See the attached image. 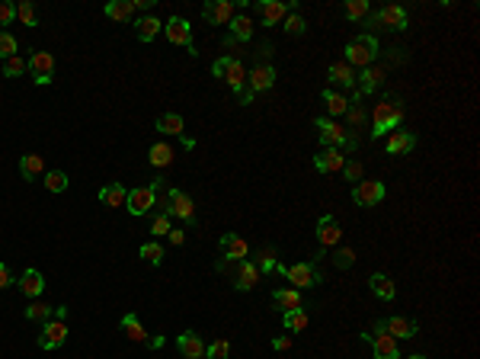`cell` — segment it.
<instances>
[{
	"label": "cell",
	"mask_w": 480,
	"mask_h": 359,
	"mask_svg": "<svg viewBox=\"0 0 480 359\" xmlns=\"http://www.w3.org/2000/svg\"><path fill=\"white\" fill-rule=\"evenodd\" d=\"M407 119V106L401 97H384L375 106V116H372V138H381V135H391L397 125Z\"/></svg>",
	"instance_id": "obj_1"
},
{
	"label": "cell",
	"mask_w": 480,
	"mask_h": 359,
	"mask_svg": "<svg viewBox=\"0 0 480 359\" xmlns=\"http://www.w3.org/2000/svg\"><path fill=\"white\" fill-rule=\"evenodd\" d=\"M314 129H317V135H320L323 148H336V151H346V154L358 151V138L352 131H346V125H340L336 119L320 116V119H314Z\"/></svg>",
	"instance_id": "obj_2"
},
{
	"label": "cell",
	"mask_w": 480,
	"mask_h": 359,
	"mask_svg": "<svg viewBox=\"0 0 480 359\" xmlns=\"http://www.w3.org/2000/svg\"><path fill=\"white\" fill-rule=\"evenodd\" d=\"M160 212H166L170 219H180L183 225H189V228H199V219H195V205H192L189 193H183V190H176V186H166V199L157 202Z\"/></svg>",
	"instance_id": "obj_3"
},
{
	"label": "cell",
	"mask_w": 480,
	"mask_h": 359,
	"mask_svg": "<svg viewBox=\"0 0 480 359\" xmlns=\"http://www.w3.org/2000/svg\"><path fill=\"white\" fill-rule=\"evenodd\" d=\"M343 52H346V64H349V68L358 74V71H365L368 64H375V58H378V39L372 33L358 35V39H352V42L343 48Z\"/></svg>",
	"instance_id": "obj_4"
},
{
	"label": "cell",
	"mask_w": 480,
	"mask_h": 359,
	"mask_svg": "<svg viewBox=\"0 0 480 359\" xmlns=\"http://www.w3.org/2000/svg\"><path fill=\"white\" fill-rule=\"evenodd\" d=\"M160 190H164V176H154V183H148V186H135V190H128V199H125L128 212L135 215V219L148 215V212L157 205Z\"/></svg>",
	"instance_id": "obj_5"
},
{
	"label": "cell",
	"mask_w": 480,
	"mask_h": 359,
	"mask_svg": "<svg viewBox=\"0 0 480 359\" xmlns=\"http://www.w3.org/2000/svg\"><path fill=\"white\" fill-rule=\"evenodd\" d=\"M276 273H282L288 282H291V289H314V286H320L323 282V273L317 270V263H291V266H285V263H279L276 266Z\"/></svg>",
	"instance_id": "obj_6"
},
{
	"label": "cell",
	"mask_w": 480,
	"mask_h": 359,
	"mask_svg": "<svg viewBox=\"0 0 480 359\" xmlns=\"http://www.w3.org/2000/svg\"><path fill=\"white\" fill-rule=\"evenodd\" d=\"M211 74L215 77H221L231 87V93H244V87H247V68H244V62L240 58H231V55H224V58H218V62L211 64Z\"/></svg>",
	"instance_id": "obj_7"
},
{
	"label": "cell",
	"mask_w": 480,
	"mask_h": 359,
	"mask_svg": "<svg viewBox=\"0 0 480 359\" xmlns=\"http://www.w3.org/2000/svg\"><path fill=\"white\" fill-rule=\"evenodd\" d=\"M64 317H68V308L58 305L52 321L42 324V333H39V347H42V350H58V347H64V340H68V324H64Z\"/></svg>",
	"instance_id": "obj_8"
},
{
	"label": "cell",
	"mask_w": 480,
	"mask_h": 359,
	"mask_svg": "<svg viewBox=\"0 0 480 359\" xmlns=\"http://www.w3.org/2000/svg\"><path fill=\"white\" fill-rule=\"evenodd\" d=\"M368 26H372V29H391V33H403V29H410V13H407L401 3H387V7H381L378 13L368 17Z\"/></svg>",
	"instance_id": "obj_9"
},
{
	"label": "cell",
	"mask_w": 480,
	"mask_h": 359,
	"mask_svg": "<svg viewBox=\"0 0 480 359\" xmlns=\"http://www.w3.org/2000/svg\"><path fill=\"white\" fill-rule=\"evenodd\" d=\"M256 13H260L262 26H279L288 13H298L295 0H256Z\"/></svg>",
	"instance_id": "obj_10"
},
{
	"label": "cell",
	"mask_w": 480,
	"mask_h": 359,
	"mask_svg": "<svg viewBox=\"0 0 480 359\" xmlns=\"http://www.w3.org/2000/svg\"><path fill=\"white\" fill-rule=\"evenodd\" d=\"M384 196H387V190H384L381 180H358V183L352 186V202L362 205V209H375V205H381Z\"/></svg>",
	"instance_id": "obj_11"
},
{
	"label": "cell",
	"mask_w": 480,
	"mask_h": 359,
	"mask_svg": "<svg viewBox=\"0 0 480 359\" xmlns=\"http://www.w3.org/2000/svg\"><path fill=\"white\" fill-rule=\"evenodd\" d=\"M375 331H381V333H391L394 340H410V337H416L419 324H416V321H413V317L391 315V317H381V321H375Z\"/></svg>",
	"instance_id": "obj_12"
},
{
	"label": "cell",
	"mask_w": 480,
	"mask_h": 359,
	"mask_svg": "<svg viewBox=\"0 0 480 359\" xmlns=\"http://www.w3.org/2000/svg\"><path fill=\"white\" fill-rule=\"evenodd\" d=\"M164 33H166V39H170V45H183L186 52L195 58V42H192V26H189V19H183V17H170L164 23Z\"/></svg>",
	"instance_id": "obj_13"
},
{
	"label": "cell",
	"mask_w": 480,
	"mask_h": 359,
	"mask_svg": "<svg viewBox=\"0 0 480 359\" xmlns=\"http://www.w3.org/2000/svg\"><path fill=\"white\" fill-rule=\"evenodd\" d=\"M26 71L39 87H45V84H52L55 80V58L48 52H32L26 58Z\"/></svg>",
	"instance_id": "obj_14"
},
{
	"label": "cell",
	"mask_w": 480,
	"mask_h": 359,
	"mask_svg": "<svg viewBox=\"0 0 480 359\" xmlns=\"http://www.w3.org/2000/svg\"><path fill=\"white\" fill-rule=\"evenodd\" d=\"M362 340L372 347V353H375V359H401V347H397V340H394L391 333H358Z\"/></svg>",
	"instance_id": "obj_15"
},
{
	"label": "cell",
	"mask_w": 480,
	"mask_h": 359,
	"mask_svg": "<svg viewBox=\"0 0 480 359\" xmlns=\"http://www.w3.org/2000/svg\"><path fill=\"white\" fill-rule=\"evenodd\" d=\"M384 77H387V68H384V64H368L365 71L356 74V90L362 97H368V93H375V90L384 87Z\"/></svg>",
	"instance_id": "obj_16"
},
{
	"label": "cell",
	"mask_w": 480,
	"mask_h": 359,
	"mask_svg": "<svg viewBox=\"0 0 480 359\" xmlns=\"http://www.w3.org/2000/svg\"><path fill=\"white\" fill-rule=\"evenodd\" d=\"M234 13L237 10L231 0H205V7H202V19L211 26H227L234 19Z\"/></svg>",
	"instance_id": "obj_17"
},
{
	"label": "cell",
	"mask_w": 480,
	"mask_h": 359,
	"mask_svg": "<svg viewBox=\"0 0 480 359\" xmlns=\"http://www.w3.org/2000/svg\"><path fill=\"white\" fill-rule=\"evenodd\" d=\"M218 247H221V260L224 263H240V260H250V244H247L244 237L240 234H234V231H231V234H224L218 241Z\"/></svg>",
	"instance_id": "obj_18"
},
{
	"label": "cell",
	"mask_w": 480,
	"mask_h": 359,
	"mask_svg": "<svg viewBox=\"0 0 480 359\" xmlns=\"http://www.w3.org/2000/svg\"><path fill=\"white\" fill-rule=\"evenodd\" d=\"M272 84H276V68H272L269 62H262V64H256L253 71H247V90L250 93H262V90H269Z\"/></svg>",
	"instance_id": "obj_19"
},
{
	"label": "cell",
	"mask_w": 480,
	"mask_h": 359,
	"mask_svg": "<svg viewBox=\"0 0 480 359\" xmlns=\"http://www.w3.org/2000/svg\"><path fill=\"white\" fill-rule=\"evenodd\" d=\"M256 282H260V270H256L253 260L234 263V289L237 292H250Z\"/></svg>",
	"instance_id": "obj_20"
},
{
	"label": "cell",
	"mask_w": 480,
	"mask_h": 359,
	"mask_svg": "<svg viewBox=\"0 0 480 359\" xmlns=\"http://www.w3.org/2000/svg\"><path fill=\"white\" fill-rule=\"evenodd\" d=\"M340 237H343L340 221L333 219V215H320V221H317V241H320L323 250L336 247V244H340Z\"/></svg>",
	"instance_id": "obj_21"
},
{
	"label": "cell",
	"mask_w": 480,
	"mask_h": 359,
	"mask_svg": "<svg viewBox=\"0 0 480 359\" xmlns=\"http://www.w3.org/2000/svg\"><path fill=\"white\" fill-rule=\"evenodd\" d=\"M416 148V135L407 129H394L391 135H387V154H394V158H401V154H410V151Z\"/></svg>",
	"instance_id": "obj_22"
},
{
	"label": "cell",
	"mask_w": 480,
	"mask_h": 359,
	"mask_svg": "<svg viewBox=\"0 0 480 359\" xmlns=\"http://www.w3.org/2000/svg\"><path fill=\"white\" fill-rule=\"evenodd\" d=\"M346 164V154L336 148H320V154H314V167L317 174H336Z\"/></svg>",
	"instance_id": "obj_23"
},
{
	"label": "cell",
	"mask_w": 480,
	"mask_h": 359,
	"mask_svg": "<svg viewBox=\"0 0 480 359\" xmlns=\"http://www.w3.org/2000/svg\"><path fill=\"white\" fill-rule=\"evenodd\" d=\"M176 347H180V353H183L186 359H202L205 356V340H202L195 331L180 333V337H176Z\"/></svg>",
	"instance_id": "obj_24"
},
{
	"label": "cell",
	"mask_w": 480,
	"mask_h": 359,
	"mask_svg": "<svg viewBox=\"0 0 480 359\" xmlns=\"http://www.w3.org/2000/svg\"><path fill=\"white\" fill-rule=\"evenodd\" d=\"M272 305H276L279 315H285V311H298V308H305V298H301V292H298V289H276V292H272Z\"/></svg>",
	"instance_id": "obj_25"
},
{
	"label": "cell",
	"mask_w": 480,
	"mask_h": 359,
	"mask_svg": "<svg viewBox=\"0 0 480 359\" xmlns=\"http://www.w3.org/2000/svg\"><path fill=\"white\" fill-rule=\"evenodd\" d=\"M96 199L103 202L106 209H122L125 199H128V190H125L122 183H106V186H99Z\"/></svg>",
	"instance_id": "obj_26"
},
{
	"label": "cell",
	"mask_w": 480,
	"mask_h": 359,
	"mask_svg": "<svg viewBox=\"0 0 480 359\" xmlns=\"http://www.w3.org/2000/svg\"><path fill=\"white\" fill-rule=\"evenodd\" d=\"M17 289L23 292L26 298H39L45 292V276L39 270H26L23 276L17 279Z\"/></svg>",
	"instance_id": "obj_27"
},
{
	"label": "cell",
	"mask_w": 480,
	"mask_h": 359,
	"mask_svg": "<svg viewBox=\"0 0 480 359\" xmlns=\"http://www.w3.org/2000/svg\"><path fill=\"white\" fill-rule=\"evenodd\" d=\"M19 176H23L26 183H35L39 176H45L42 154H23V158H19Z\"/></svg>",
	"instance_id": "obj_28"
},
{
	"label": "cell",
	"mask_w": 480,
	"mask_h": 359,
	"mask_svg": "<svg viewBox=\"0 0 480 359\" xmlns=\"http://www.w3.org/2000/svg\"><path fill=\"white\" fill-rule=\"evenodd\" d=\"M365 106H362V93H352V100H349V109H346V131H352V135H356L358 129H362V125H365Z\"/></svg>",
	"instance_id": "obj_29"
},
{
	"label": "cell",
	"mask_w": 480,
	"mask_h": 359,
	"mask_svg": "<svg viewBox=\"0 0 480 359\" xmlns=\"http://www.w3.org/2000/svg\"><path fill=\"white\" fill-rule=\"evenodd\" d=\"M160 29H164V23H160L154 13H148V17H138L135 19V35H138L141 42H154L160 35Z\"/></svg>",
	"instance_id": "obj_30"
},
{
	"label": "cell",
	"mask_w": 480,
	"mask_h": 359,
	"mask_svg": "<svg viewBox=\"0 0 480 359\" xmlns=\"http://www.w3.org/2000/svg\"><path fill=\"white\" fill-rule=\"evenodd\" d=\"M103 13L109 19H115V23H135V3L131 0H109Z\"/></svg>",
	"instance_id": "obj_31"
},
{
	"label": "cell",
	"mask_w": 480,
	"mask_h": 359,
	"mask_svg": "<svg viewBox=\"0 0 480 359\" xmlns=\"http://www.w3.org/2000/svg\"><path fill=\"white\" fill-rule=\"evenodd\" d=\"M227 26H231L227 35H231L234 42H250V39H253V19L247 17V13H234V19H231Z\"/></svg>",
	"instance_id": "obj_32"
},
{
	"label": "cell",
	"mask_w": 480,
	"mask_h": 359,
	"mask_svg": "<svg viewBox=\"0 0 480 359\" xmlns=\"http://www.w3.org/2000/svg\"><path fill=\"white\" fill-rule=\"evenodd\" d=\"M368 286H372V292H375L381 302H394V295H397V286H394V279H391V276H384V273H372Z\"/></svg>",
	"instance_id": "obj_33"
},
{
	"label": "cell",
	"mask_w": 480,
	"mask_h": 359,
	"mask_svg": "<svg viewBox=\"0 0 480 359\" xmlns=\"http://www.w3.org/2000/svg\"><path fill=\"white\" fill-rule=\"evenodd\" d=\"M327 77H330V84H336V87H356V71H352L346 62H333L330 71H327Z\"/></svg>",
	"instance_id": "obj_34"
},
{
	"label": "cell",
	"mask_w": 480,
	"mask_h": 359,
	"mask_svg": "<svg viewBox=\"0 0 480 359\" xmlns=\"http://www.w3.org/2000/svg\"><path fill=\"white\" fill-rule=\"evenodd\" d=\"M154 129H157L160 135H180V138H183L186 122H183V116L180 113H160L157 122H154Z\"/></svg>",
	"instance_id": "obj_35"
},
{
	"label": "cell",
	"mask_w": 480,
	"mask_h": 359,
	"mask_svg": "<svg viewBox=\"0 0 480 359\" xmlns=\"http://www.w3.org/2000/svg\"><path fill=\"white\" fill-rule=\"evenodd\" d=\"M148 160H151V167H170L173 164V148L166 141H154L148 151Z\"/></svg>",
	"instance_id": "obj_36"
},
{
	"label": "cell",
	"mask_w": 480,
	"mask_h": 359,
	"mask_svg": "<svg viewBox=\"0 0 480 359\" xmlns=\"http://www.w3.org/2000/svg\"><path fill=\"white\" fill-rule=\"evenodd\" d=\"M119 327H122L125 333H128V340H135V343H148V331L141 327V321H138V315H125L122 321H119Z\"/></svg>",
	"instance_id": "obj_37"
},
{
	"label": "cell",
	"mask_w": 480,
	"mask_h": 359,
	"mask_svg": "<svg viewBox=\"0 0 480 359\" xmlns=\"http://www.w3.org/2000/svg\"><path fill=\"white\" fill-rule=\"evenodd\" d=\"M320 100L327 103V109H330L333 119H336V116H346V109H349V100L343 97V93H336V90H323Z\"/></svg>",
	"instance_id": "obj_38"
},
{
	"label": "cell",
	"mask_w": 480,
	"mask_h": 359,
	"mask_svg": "<svg viewBox=\"0 0 480 359\" xmlns=\"http://www.w3.org/2000/svg\"><path fill=\"white\" fill-rule=\"evenodd\" d=\"M256 270H260V276H266V273H276V266H279V260H276V247H260V254H256Z\"/></svg>",
	"instance_id": "obj_39"
},
{
	"label": "cell",
	"mask_w": 480,
	"mask_h": 359,
	"mask_svg": "<svg viewBox=\"0 0 480 359\" xmlns=\"http://www.w3.org/2000/svg\"><path fill=\"white\" fill-rule=\"evenodd\" d=\"M343 13H346V19H349V23H362V19H368L372 7H368V0H349V3L343 7Z\"/></svg>",
	"instance_id": "obj_40"
},
{
	"label": "cell",
	"mask_w": 480,
	"mask_h": 359,
	"mask_svg": "<svg viewBox=\"0 0 480 359\" xmlns=\"http://www.w3.org/2000/svg\"><path fill=\"white\" fill-rule=\"evenodd\" d=\"M282 324H285V331H305L307 327V308H298V311H285L282 315Z\"/></svg>",
	"instance_id": "obj_41"
},
{
	"label": "cell",
	"mask_w": 480,
	"mask_h": 359,
	"mask_svg": "<svg viewBox=\"0 0 480 359\" xmlns=\"http://www.w3.org/2000/svg\"><path fill=\"white\" fill-rule=\"evenodd\" d=\"M52 305H45V302H32L26 308V321H32V324H45V321H52Z\"/></svg>",
	"instance_id": "obj_42"
},
{
	"label": "cell",
	"mask_w": 480,
	"mask_h": 359,
	"mask_svg": "<svg viewBox=\"0 0 480 359\" xmlns=\"http://www.w3.org/2000/svg\"><path fill=\"white\" fill-rule=\"evenodd\" d=\"M42 183L48 193H64V190H68V174H64V170H48V174L42 176Z\"/></svg>",
	"instance_id": "obj_43"
},
{
	"label": "cell",
	"mask_w": 480,
	"mask_h": 359,
	"mask_svg": "<svg viewBox=\"0 0 480 359\" xmlns=\"http://www.w3.org/2000/svg\"><path fill=\"white\" fill-rule=\"evenodd\" d=\"M282 29H285L288 35H305L307 33V19L301 17V13H288V17L282 19Z\"/></svg>",
	"instance_id": "obj_44"
},
{
	"label": "cell",
	"mask_w": 480,
	"mask_h": 359,
	"mask_svg": "<svg viewBox=\"0 0 480 359\" xmlns=\"http://www.w3.org/2000/svg\"><path fill=\"white\" fill-rule=\"evenodd\" d=\"M170 228H173V219H170L166 212H157V215H154V221H151V237L157 241V237L170 234Z\"/></svg>",
	"instance_id": "obj_45"
},
{
	"label": "cell",
	"mask_w": 480,
	"mask_h": 359,
	"mask_svg": "<svg viewBox=\"0 0 480 359\" xmlns=\"http://www.w3.org/2000/svg\"><path fill=\"white\" fill-rule=\"evenodd\" d=\"M141 260H148V263H154V266H160L164 263V247L157 244V241H148V244H141Z\"/></svg>",
	"instance_id": "obj_46"
},
{
	"label": "cell",
	"mask_w": 480,
	"mask_h": 359,
	"mask_svg": "<svg viewBox=\"0 0 480 359\" xmlns=\"http://www.w3.org/2000/svg\"><path fill=\"white\" fill-rule=\"evenodd\" d=\"M0 68H3V77H23V74H26V58L13 55L7 62H0Z\"/></svg>",
	"instance_id": "obj_47"
},
{
	"label": "cell",
	"mask_w": 480,
	"mask_h": 359,
	"mask_svg": "<svg viewBox=\"0 0 480 359\" xmlns=\"http://www.w3.org/2000/svg\"><path fill=\"white\" fill-rule=\"evenodd\" d=\"M17 19L23 26H39V19H35V7L32 0H19L17 3Z\"/></svg>",
	"instance_id": "obj_48"
},
{
	"label": "cell",
	"mask_w": 480,
	"mask_h": 359,
	"mask_svg": "<svg viewBox=\"0 0 480 359\" xmlns=\"http://www.w3.org/2000/svg\"><path fill=\"white\" fill-rule=\"evenodd\" d=\"M17 52H19V42H17V39H13L10 33H3V29H0V62L13 58Z\"/></svg>",
	"instance_id": "obj_49"
},
{
	"label": "cell",
	"mask_w": 480,
	"mask_h": 359,
	"mask_svg": "<svg viewBox=\"0 0 480 359\" xmlns=\"http://www.w3.org/2000/svg\"><path fill=\"white\" fill-rule=\"evenodd\" d=\"M352 263H356V250H349V247L333 250V266H336V270H349Z\"/></svg>",
	"instance_id": "obj_50"
},
{
	"label": "cell",
	"mask_w": 480,
	"mask_h": 359,
	"mask_svg": "<svg viewBox=\"0 0 480 359\" xmlns=\"http://www.w3.org/2000/svg\"><path fill=\"white\" fill-rule=\"evenodd\" d=\"M343 176H346V180H349L352 186L358 183V180H362V174H365V170H362V164H358L356 158H346V164H343V170H340Z\"/></svg>",
	"instance_id": "obj_51"
},
{
	"label": "cell",
	"mask_w": 480,
	"mask_h": 359,
	"mask_svg": "<svg viewBox=\"0 0 480 359\" xmlns=\"http://www.w3.org/2000/svg\"><path fill=\"white\" fill-rule=\"evenodd\" d=\"M205 356H209V359H227V356H231V340H224V337L215 340L211 347H205Z\"/></svg>",
	"instance_id": "obj_52"
},
{
	"label": "cell",
	"mask_w": 480,
	"mask_h": 359,
	"mask_svg": "<svg viewBox=\"0 0 480 359\" xmlns=\"http://www.w3.org/2000/svg\"><path fill=\"white\" fill-rule=\"evenodd\" d=\"M17 19V3H10V0H0V26H10Z\"/></svg>",
	"instance_id": "obj_53"
},
{
	"label": "cell",
	"mask_w": 480,
	"mask_h": 359,
	"mask_svg": "<svg viewBox=\"0 0 480 359\" xmlns=\"http://www.w3.org/2000/svg\"><path fill=\"white\" fill-rule=\"evenodd\" d=\"M13 273H10V266L7 263H0V289H7V286H13Z\"/></svg>",
	"instance_id": "obj_54"
},
{
	"label": "cell",
	"mask_w": 480,
	"mask_h": 359,
	"mask_svg": "<svg viewBox=\"0 0 480 359\" xmlns=\"http://www.w3.org/2000/svg\"><path fill=\"white\" fill-rule=\"evenodd\" d=\"M272 350H276V353L291 350V337H276V340H272Z\"/></svg>",
	"instance_id": "obj_55"
},
{
	"label": "cell",
	"mask_w": 480,
	"mask_h": 359,
	"mask_svg": "<svg viewBox=\"0 0 480 359\" xmlns=\"http://www.w3.org/2000/svg\"><path fill=\"white\" fill-rule=\"evenodd\" d=\"M170 244H176V247H183L186 244V231H180V228H170Z\"/></svg>",
	"instance_id": "obj_56"
},
{
	"label": "cell",
	"mask_w": 480,
	"mask_h": 359,
	"mask_svg": "<svg viewBox=\"0 0 480 359\" xmlns=\"http://www.w3.org/2000/svg\"><path fill=\"white\" fill-rule=\"evenodd\" d=\"M135 3V10H151L154 7V0H131Z\"/></svg>",
	"instance_id": "obj_57"
},
{
	"label": "cell",
	"mask_w": 480,
	"mask_h": 359,
	"mask_svg": "<svg viewBox=\"0 0 480 359\" xmlns=\"http://www.w3.org/2000/svg\"><path fill=\"white\" fill-rule=\"evenodd\" d=\"M148 347H151V350H160V347H164V337H154V340L148 337Z\"/></svg>",
	"instance_id": "obj_58"
},
{
	"label": "cell",
	"mask_w": 480,
	"mask_h": 359,
	"mask_svg": "<svg viewBox=\"0 0 480 359\" xmlns=\"http://www.w3.org/2000/svg\"><path fill=\"white\" fill-rule=\"evenodd\" d=\"M407 359H426V356H423V353H413V356H407Z\"/></svg>",
	"instance_id": "obj_59"
}]
</instances>
